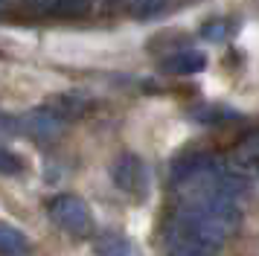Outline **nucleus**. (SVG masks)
<instances>
[{
	"label": "nucleus",
	"mask_w": 259,
	"mask_h": 256,
	"mask_svg": "<svg viewBox=\"0 0 259 256\" xmlns=\"http://www.w3.org/2000/svg\"><path fill=\"white\" fill-rule=\"evenodd\" d=\"M50 216H53V221L61 230L70 233V236H88L94 230V216H91L88 204L79 195H70V192L56 195L50 201Z\"/></svg>",
	"instance_id": "f257e3e1"
},
{
	"label": "nucleus",
	"mask_w": 259,
	"mask_h": 256,
	"mask_svg": "<svg viewBox=\"0 0 259 256\" xmlns=\"http://www.w3.org/2000/svg\"><path fill=\"white\" fill-rule=\"evenodd\" d=\"M111 178H114V184H117L119 192L137 198V201H143V198L149 195V172H146V163L137 154H122L114 163Z\"/></svg>",
	"instance_id": "f03ea898"
},
{
	"label": "nucleus",
	"mask_w": 259,
	"mask_h": 256,
	"mask_svg": "<svg viewBox=\"0 0 259 256\" xmlns=\"http://www.w3.org/2000/svg\"><path fill=\"white\" fill-rule=\"evenodd\" d=\"M18 128H21V131H26L29 137L47 143V140L61 137V131L67 128V122H64L56 111H50V108H38V111L24 114V119H18Z\"/></svg>",
	"instance_id": "7ed1b4c3"
},
{
	"label": "nucleus",
	"mask_w": 259,
	"mask_h": 256,
	"mask_svg": "<svg viewBox=\"0 0 259 256\" xmlns=\"http://www.w3.org/2000/svg\"><path fill=\"white\" fill-rule=\"evenodd\" d=\"M212 166V157L207 151H189V154H181L172 160L169 166V178H172V184H189V181H195L201 172H207Z\"/></svg>",
	"instance_id": "20e7f679"
},
{
	"label": "nucleus",
	"mask_w": 259,
	"mask_h": 256,
	"mask_svg": "<svg viewBox=\"0 0 259 256\" xmlns=\"http://www.w3.org/2000/svg\"><path fill=\"white\" fill-rule=\"evenodd\" d=\"M204 67H207V56L201 50H181L163 61V70L175 73V76H192V73H201Z\"/></svg>",
	"instance_id": "39448f33"
},
{
	"label": "nucleus",
	"mask_w": 259,
	"mask_h": 256,
	"mask_svg": "<svg viewBox=\"0 0 259 256\" xmlns=\"http://www.w3.org/2000/svg\"><path fill=\"white\" fill-rule=\"evenodd\" d=\"M88 105H91V99L84 93L70 91V93H61V96H53L50 99V111H56L64 122H70L73 116H82L88 111Z\"/></svg>",
	"instance_id": "423d86ee"
},
{
	"label": "nucleus",
	"mask_w": 259,
	"mask_h": 256,
	"mask_svg": "<svg viewBox=\"0 0 259 256\" xmlns=\"http://www.w3.org/2000/svg\"><path fill=\"white\" fill-rule=\"evenodd\" d=\"M94 250L96 256H137L131 239H125L122 233H99L94 242Z\"/></svg>",
	"instance_id": "0eeeda50"
},
{
	"label": "nucleus",
	"mask_w": 259,
	"mask_h": 256,
	"mask_svg": "<svg viewBox=\"0 0 259 256\" xmlns=\"http://www.w3.org/2000/svg\"><path fill=\"white\" fill-rule=\"evenodd\" d=\"M0 253L3 256H26L29 253V239L18 227L6 224V221H0Z\"/></svg>",
	"instance_id": "6e6552de"
},
{
	"label": "nucleus",
	"mask_w": 259,
	"mask_h": 256,
	"mask_svg": "<svg viewBox=\"0 0 259 256\" xmlns=\"http://www.w3.org/2000/svg\"><path fill=\"white\" fill-rule=\"evenodd\" d=\"M53 12L56 15H64V18H79V15H88L91 12V0H56Z\"/></svg>",
	"instance_id": "1a4fd4ad"
},
{
	"label": "nucleus",
	"mask_w": 259,
	"mask_h": 256,
	"mask_svg": "<svg viewBox=\"0 0 259 256\" xmlns=\"http://www.w3.org/2000/svg\"><path fill=\"white\" fill-rule=\"evenodd\" d=\"M125 3H128V9L134 12L137 18H149V15L163 9L169 0H125Z\"/></svg>",
	"instance_id": "9d476101"
},
{
	"label": "nucleus",
	"mask_w": 259,
	"mask_h": 256,
	"mask_svg": "<svg viewBox=\"0 0 259 256\" xmlns=\"http://www.w3.org/2000/svg\"><path fill=\"white\" fill-rule=\"evenodd\" d=\"M230 32H233V26L227 21H210V23H204V29H201V35L207 41H224V38H230Z\"/></svg>",
	"instance_id": "9b49d317"
},
{
	"label": "nucleus",
	"mask_w": 259,
	"mask_h": 256,
	"mask_svg": "<svg viewBox=\"0 0 259 256\" xmlns=\"http://www.w3.org/2000/svg\"><path fill=\"white\" fill-rule=\"evenodd\" d=\"M24 172V160L9 149H0V175H21Z\"/></svg>",
	"instance_id": "f8f14e48"
},
{
	"label": "nucleus",
	"mask_w": 259,
	"mask_h": 256,
	"mask_svg": "<svg viewBox=\"0 0 259 256\" xmlns=\"http://www.w3.org/2000/svg\"><path fill=\"white\" fill-rule=\"evenodd\" d=\"M207 111H210V114H201V111H195V119H198V122H230V119H236V114L233 111H227V108H215V105H212V108H207Z\"/></svg>",
	"instance_id": "ddd939ff"
},
{
	"label": "nucleus",
	"mask_w": 259,
	"mask_h": 256,
	"mask_svg": "<svg viewBox=\"0 0 259 256\" xmlns=\"http://www.w3.org/2000/svg\"><path fill=\"white\" fill-rule=\"evenodd\" d=\"M18 131H21V128H18V119H12L9 114H3V111H0V143H3V140H9V137H15Z\"/></svg>",
	"instance_id": "4468645a"
},
{
	"label": "nucleus",
	"mask_w": 259,
	"mask_h": 256,
	"mask_svg": "<svg viewBox=\"0 0 259 256\" xmlns=\"http://www.w3.org/2000/svg\"><path fill=\"white\" fill-rule=\"evenodd\" d=\"M26 6H32L35 12H53V6H56V0H24Z\"/></svg>",
	"instance_id": "2eb2a0df"
},
{
	"label": "nucleus",
	"mask_w": 259,
	"mask_h": 256,
	"mask_svg": "<svg viewBox=\"0 0 259 256\" xmlns=\"http://www.w3.org/2000/svg\"><path fill=\"white\" fill-rule=\"evenodd\" d=\"M175 256H215V253H210V250H201V247H181Z\"/></svg>",
	"instance_id": "dca6fc26"
}]
</instances>
